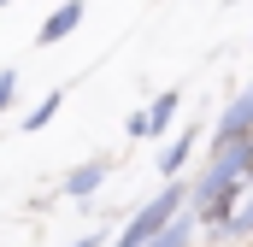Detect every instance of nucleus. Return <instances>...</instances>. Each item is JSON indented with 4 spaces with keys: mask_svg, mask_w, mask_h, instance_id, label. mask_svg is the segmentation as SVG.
<instances>
[{
    "mask_svg": "<svg viewBox=\"0 0 253 247\" xmlns=\"http://www.w3.org/2000/svg\"><path fill=\"white\" fill-rule=\"evenodd\" d=\"M177 212H183V188L165 183V188H159V194H153V200H147V206L124 224V230H118V242H112V247H147L165 224H171V218H177Z\"/></svg>",
    "mask_w": 253,
    "mask_h": 247,
    "instance_id": "nucleus-1",
    "label": "nucleus"
},
{
    "mask_svg": "<svg viewBox=\"0 0 253 247\" xmlns=\"http://www.w3.org/2000/svg\"><path fill=\"white\" fill-rule=\"evenodd\" d=\"M253 135V82L224 106V118H218V135H212V153H224V147H236V141H248Z\"/></svg>",
    "mask_w": 253,
    "mask_h": 247,
    "instance_id": "nucleus-2",
    "label": "nucleus"
},
{
    "mask_svg": "<svg viewBox=\"0 0 253 247\" xmlns=\"http://www.w3.org/2000/svg\"><path fill=\"white\" fill-rule=\"evenodd\" d=\"M77 24H83V6H53V12H47V24H42V36H36V41H42V47H47V41H65V36H71V30H77Z\"/></svg>",
    "mask_w": 253,
    "mask_h": 247,
    "instance_id": "nucleus-3",
    "label": "nucleus"
},
{
    "mask_svg": "<svg viewBox=\"0 0 253 247\" xmlns=\"http://www.w3.org/2000/svg\"><path fill=\"white\" fill-rule=\"evenodd\" d=\"M100 177H106V159H88V165H77V171L65 177V194H71V200H88V194L100 188Z\"/></svg>",
    "mask_w": 253,
    "mask_h": 247,
    "instance_id": "nucleus-4",
    "label": "nucleus"
},
{
    "mask_svg": "<svg viewBox=\"0 0 253 247\" xmlns=\"http://www.w3.org/2000/svg\"><path fill=\"white\" fill-rule=\"evenodd\" d=\"M177 106H183V100H177V94L165 88V94H159V100H153V106L141 112V118H147V135H165V129H171V118H177Z\"/></svg>",
    "mask_w": 253,
    "mask_h": 247,
    "instance_id": "nucleus-5",
    "label": "nucleus"
},
{
    "mask_svg": "<svg viewBox=\"0 0 253 247\" xmlns=\"http://www.w3.org/2000/svg\"><path fill=\"white\" fill-rule=\"evenodd\" d=\"M189 230H194V218H183V212H177V218H171V224H165L147 247H189Z\"/></svg>",
    "mask_w": 253,
    "mask_h": 247,
    "instance_id": "nucleus-6",
    "label": "nucleus"
},
{
    "mask_svg": "<svg viewBox=\"0 0 253 247\" xmlns=\"http://www.w3.org/2000/svg\"><path fill=\"white\" fill-rule=\"evenodd\" d=\"M194 153V135H177V141H171V147H165V153H159V171H165V177H177V171H183V159H189Z\"/></svg>",
    "mask_w": 253,
    "mask_h": 247,
    "instance_id": "nucleus-7",
    "label": "nucleus"
},
{
    "mask_svg": "<svg viewBox=\"0 0 253 247\" xmlns=\"http://www.w3.org/2000/svg\"><path fill=\"white\" fill-rule=\"evenodd\" d=\"M59 88H53V94H47V100H42V106H36V112H30V118H24V129H30V135H36V129H47V118H53V112H59Z\"/></svg>",
    "mask_w": 253,
    "mask_h": 247,
    "instance_id": "nucleus-8",
    "label": "nucleus"
},
{
    "mask_svg": "<svg viewBox=\"0 0 253 247\" xmlns=\"http://www.w3.org/2000/svg\"><path fill=\"white\" fill-rule=\"evenodd\" d=\"M224 230H230V236H253V194L242 200V206H236V218H230Z\"/></svg>",
    "mask_w": 253,
    "mask_h": 247,
    "instance_id": "nucleus-9",
    "label": "nucleus"
},
{
    "mask_svg": "<svg viewBox=\"0 0 253 247\" xmlns=\"http://www.w3.org/2000/svg\"><path fill=\"white\" fill-rule=\"evenodd\" d=\"M12 100H18V77H12V71H0V112H6Z\"/></svg>",
    "mask_w": 253,
    "mask_h": 247,
    "instance_id": "nucleus-10",
    "label": "nucleus"
},
{
    "mask_svg": "<svg viewBox=\"0 0 253 247\" xmlns=\"http://www.w3.org/2000/svg\"><path fill=\"white\" fill-rule=\"evenodd\" d=\"M71 247H100V242H94V236H88V242H71Z\"/></svg>",
    "mask_w": 253,
    "mask_h": 247,
    "instance_id": "nucleus-11",
    "label": "nucleus"
}]
</instances>
